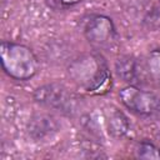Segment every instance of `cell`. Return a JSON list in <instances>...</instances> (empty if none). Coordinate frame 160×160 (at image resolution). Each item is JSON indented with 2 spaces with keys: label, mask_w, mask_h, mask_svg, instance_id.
Instances as JSON below:
<instances>
[{
  "label": "cell",
  "mask_w": 160,
  "mask_h": 160,
  "mask_svg": "<svg viewBox=\"0 0 160 160\" xmlns=\"http://www.w3.org/2000/svg\"><path fill=\"white\" fill-rule=\"evenodd\" d=\"M69 75L76 85L94 92L102 89L110 80L108 65L98 54H85L69 65Z\"/></svg>",
  "instance_id": "6da1fadb"
},
{
  "label": "cell",
  "mask_w": 160,
  "mask_h": 160,
  "mask_svg": "<svg viewBox=\"0 0 160 160\" xmlns=\"http://www.w3.org/2000/svg\"><path fill=\"white\" fill-rule=\"evenodd\" d=\"M59 130V122L51 115L40 114L34 116L28 124V134L31 139L39 141L55 135Z\"/></svg>",
  "instance_id": "8992f818"
},
{
  "label": "cell",
  "mask_w": 160,
  "mask_h": 160,
  "mask_svg": "<svg viewBox=\"0 0 160 160\" xmlns=\"http://www.w3.org/2000/svg\"><path fill=\"white\" fill-rule=\"evenodd\" d=\"M119 98L129 110L138 115L146 118L160 116V98L151 91L142 90L136 85H128L120 90Z\"/></svg>",
  "instance_id": "3957f363"
},
{
  "label": "cell",
  "mask_w": 160,
  "mask_h": 160,
  "mask_svg": "<svg viewBox=\"0 0 160 160\" xmlns=\"http://www.w3.org/2000/svg\"><path fill=\"white\" fill-rule=\"evenodd\" d=\"M148 71L151 79L160 86V49H155L149 54Z\"/></svg>",
  "instance_id": "30bf717a"
},
{
  "label": "cell",
  "mask_w": 160,
  "mask_h": 160,
  "mask_svg": "<svg viewBox=\"0 0 160 160\" xmlns=\"http://www.w3.org/2000/svg\"><path fill=\"white\" fill-rule=\"evenodd\" d=\"M115 71L120 79H122L125 82H129L130 85H136L140 80V71H139V64L134 56H121L115 62Z\"/></svg>",
  "instance_id": "52a82bcc"
},
{
  "label": "cell",
  "mask_w": 160,
  "mask_h": 160,
  "mask_svg": "<svg viewBox=\"0 0 160 160\" xmlns=\"http://www.w3.org/2000/svg\"><path fill=\"white\" fill-rule=\"evenodd\" d=\"M135 155L140 159H160V149L150 141H140L135 148Z\"/></svg>",
  "instance_id": "9c48e42d"
},
{
  "label": "cell",
  "mask_w": 160,
  "mask_h": 160,
  "mask_svg": "<svg viewBox=\"0 0 160 160\" xmlns=\"http://www.w3.org/2000/svg\"><path fill=\"white\" fill-rule=\"evenodd\" d=\"M158 1H159V2H160V0H158Z\"/></svg>",
  "instance_id": "7c38bea8"
},
{
  "label": "cell",
  "mask_w": 160,
  "mask_h": 160,
  "mask_svg": "<svg viewBox=\"0 0 160 160\" xmlns=\"http://www.w3.org/2000/svg\"><path fill=\"white\" fill-rule=\"evenodd\" d=\"M0 56L4 71L15 80H29L39 70L36 55L24 44L1 41Z\"/></svg>",
  "instance_id": "7a4b0ae2"
},
{
  "label": "cell",
  "mask_w": 160,
  "mask_h": 160,
  "mask_svg": "<svg viewBox=\"0 0 160 160\" xmlns=\"http://www.w3.org/2000/svg\"><path fill=\"white\" fill-rule=\"evenodd\" d=\"M54 1H56L59 4V6H71L81 0H54Z\"/></svg>",
  "instance_id": "8fae6325"
},
{
  "label": "cell",
  "mask_w": 160,
  "mask_h": 160,
  "mask_svg": "<svg viewBox=\"0 0 160 160\" xmlns=\"http://www.w3.org/2000/svg\"><path fill=\"white\" fill-rule=\"evenodd\" d=\"M129 120L121 111H114L108 120V131L112 138H122L129 131Z\"/></svg>",
  "instance_id": "ba28073f"
},
{
  "label": "cell",
  "mask_w": 160,
  "mask_h": 160,
  "mask_svg": "<svg viewBox=\"0 0 160 160\" xmlns=\"http://www.w3.org/2000/svg\"><path fill=\"white\" fill-rule=\"evenodd\" d=\"M84 35L89 42L96 46H109L116 40V30L112 20L105 15H91L84 26Z\"/></svg>",
  "instance_id": "5b68a950"
},
{
  "label": "cell",
  "mask_w": 160,
  "mask_h": 160,
  "mask_svg": "<svg viewBox=\"0 0 160 160\" xmlns=\"http://www.w3.org/2000/svg\"><path fill=\"white\" fill-rule=\"evenodd\" d=\"M34 99L36 102L48 108L56 109L64 114H70L75 109L76 99L68 89L58 82H51L38 88L34 91Z\"/></svg>",
  "instance_id": "277c9868"
}]
</instances>
